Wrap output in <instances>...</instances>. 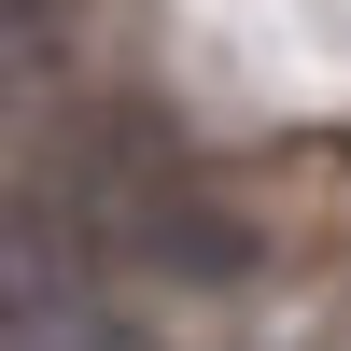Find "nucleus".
I'll return each mask as SVG.
<instances>
[{"label": "nucleus", "mask_w": 351, "mask_h": 351, "mask_svg": "<svg viewBox=\"0 0 351 351\" xmlns=\"http://www.w3.org/2000/svg\"><path fill=\"white\" fill-rule=\"evenodd\" d=\"M71 295H84L71 239H56V225H28V211H0V337H28L43 309H71Z\"/></svg>", "instance_id": "f03ea898"}, {"label": "nucleus", "mask_w": 351, "mask_h": 351, "mask_svg": "<svg viewBox=\"0 0 351 351\" xmlns=\"http://www.w3.org/2000/svg\"><path fill=\"white\" fill-rule=\"evenodd\" d=\"M43 71H56V0H0V99H28Z\"/></svg>", "instance_id": "7ed1b4c3"}, {"label": "nucleus", "mask_w": 351, "mask_h": 351, "mask_svg": "<svg viewBox=\"0 0 351 351\" xmlns=\"http://www.w3.org/2000/svg\"><path fill=\"white\" fill-rule=\"evenodd\" d=\"M56 197H71V239L84 253H127V267H169V281H239L253 267V239H239V211H225L211 183H197L183 155H169L155 127H84L71 141V169H56Z\"/></svg>", "instance_id": "f257e3e1"}]
</instances>
